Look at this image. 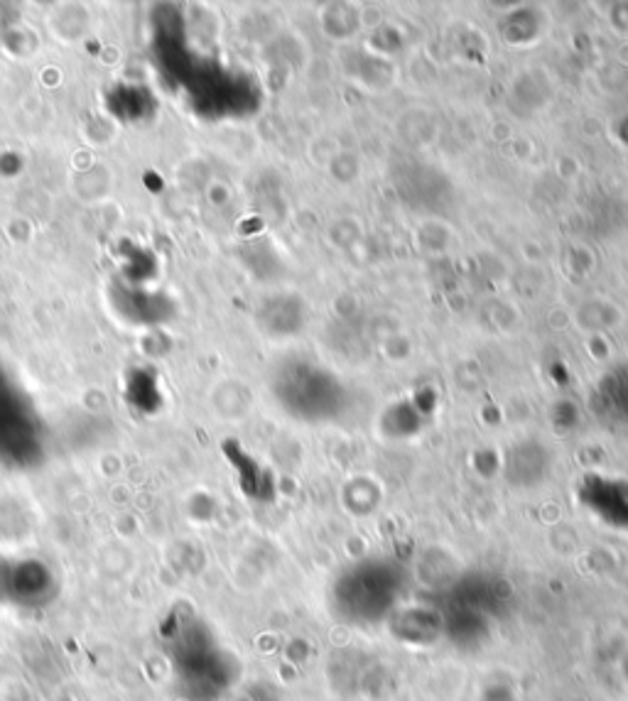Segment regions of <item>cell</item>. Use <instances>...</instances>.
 <instances>
[{
	"mask_svg": "<svg viewBox=\"0 0 628 701\" xmlns=\"http://www.w3.org/2000/svg\"><path fill=\"white\" fill-rule=\"evenodd\" d=\"M160 647L187 701H219L234 685V663L211 628L187 608L170 611L158 628Z\"/></svg>",
	"mask_w": 628,
	"mask_h": 701,
	"instance_id": "1",
	"label": "cell"
},
{
	"mask_svg": "<svg viewBox=\"0 0 628 701\" xmlns=\"http://www.w3.org/2000/svg\"><path fill=\"white\" fill-rule=\"evenodd\" d=\"M59 596L55 569L33 557H0V608L39 614Z\"/></svg>",
	"mask_w": 628,
	"mask_h": 701,
	"instance_id": "2",
	"label": "cell"
}]
</instances>
